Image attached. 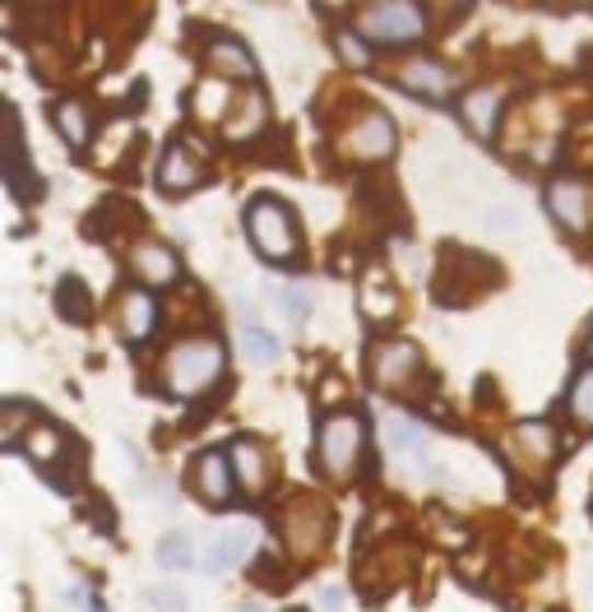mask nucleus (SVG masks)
<instances>
[{
    "label": "nucleus",
    "mask_w": 593,
    "mask_h": 612,
    "mask_svg": "<svg viewBox=\"0 0 593 612\" xmlns=\"http://www.w3.org/2000/svg\"><path fill=\"white\" fill-rule=\"evenodd\" d=\"M325 534H329V510L321 501H296L283 516V539L292 547V557H311V552H321Z\"/></svg>",
    "instance_id": "obj_8"
},
{
    "label": "nucleus",
    "mask_w": 593,
    "mask_h": 612,
    "mask_svg": "<svg viewBox=\"0 0 593 612\" xmlns=\"http://www.w3.org/2000/svg\"><path fill=\"white\" fill-rule=\"evenodd\" d=\"M427 28L422 5H404V0H389V5H367L358 14V33L371 37V43L399 47V43H418Z\"/></svg>",
    "instance_id": "obj_4"
},
{
    "label": "nucleus",
    "mask_w": 593,
    "mask_h": 612,
    "mask_svg": "<svg viewBox=\"0 0 593 612\" xmlns=\"http://www.w3.org/2000/svg\"><path fill=\"white\" fill-rule=\"evenodd\" d=\"M510 446H515V455L528 469H547L551 450H557V431H551V423H520L515 437H510Z\"/></svg>",
    "instance_id": "obj_18"
},
{
    "label": "nucleus",
    "mask_w": 593,
    "mask_h": 612,
    "mask_svg": "<svg viewBox=\"0 0 593 612\" xmlns=\"http://www.w3.org/2000/svg\"><path fill=\"white\" fill-rule=\"evenodd\" d=\"M399 84H404L408 93L441 103V97H450V89H454V74H450L441 61H408V66L399 70Z\"/></svg>",
    "instance_id": "obj_16"
},
{
    "label": "nucleus",
    "mask_w": 593,
    "mask_h": 612,
    "mask_svg": "<svg viewBox=\"0 0 593 612\" xmlns=\"http://www.w3.org/2000/svg\"><path fill=\"white\" fill-rule=\"evenodd\" d=\"M56 130H61V140H66V145L89 149V140H93L89 103H79V97H66V103H56Z\"/></svg>",
    "instance_id": "obj_23"
},
{
    "label": "nucleus",
    "mask_w": 593,
    "mask_h": 612,
    "mask_svg": "<svg viewBox=\"0 0 593 612\" xmlns=\"http://www.w3.org/2000/svg\"><path fill=\"white\" fill-rule=\"evenodd\" d=\"M246 232H251V246L260 251L269 265H288L296 255V219L283 200H274V195H260V200L246 205Z\"/></svg>",
    "instance_id": "obj_3"
},
{
    "label": "nucleus",
    "mask_w": 593,
    "mask_h": 612,
    "mask_svg": "<svg viewBox=\"0 0 593 612\" xmlns=\"http://www.w3.org/2000/svg\"><path fill=\"white\" fill-rule=\"evenodd\" d=\"M158 325V302H153V292L149 288H130L121 292V334H126V344H144L149 334Z\"/></svg>",
    "instance_id": "obj_14"
},
{
    "label": "nucleus",
    "mask_w": 593,
    "mask_h": 612,
    "mask_svg": "<svg viewBox=\"0 0 593 612\" xmlns=\"http://www.w3.org/2000/svg\"><path fill=\"white\" fill-rule=\"evenodd\" d=\"M547 213L557 219L566 232H589V213H593V195L580 176H551L547 182Z\"/></svg>",
    "instance_id": "obj_7"
},
{
    "label": "nucleus",
    "mask_w": 593,
    "mask_h": 612,
    "mask_svg": "<svg viewBox=\"0 0 593 612\" xmlns=\"http://www.w3.org/2000/svg\"><path fill=\"white\" fill-rule=\"evenodd\" d=\"M232 455L223 450H205L200 460H195V492L209 501V506H228L232 501Z\"/></svg>",
    "instance_id": "obj_12"
},
{
    "label": "nucleus",
    "mask_w": 593,
    "mask_h": 612,
    "mask_svg": "<svg viewBox=\"0 0 593 612\" xmlns=\"http://www.w3.org/2000/svg\"><path fill=\"white\" fill-rule=\"evenodd\" d=\"M385 446L394 450V455H412L422 469H431V460H427V431L412 418H404V413L385 418Z\"/></svg>",
    "instance_id": "obj_20"
},
{
    "label": "nucleus",
    "mask_w": 593,
    "mask_h": 612,
    "mask_svg": "<svg viewBox=\"0 0 593 612\" xmlns=\"http://www.w3.org/2000/svg\"><path fill=\"white\" fill-rule=\"evenodd\" d=\"M394 140H399V135H394V122L381 107H371L344 130V153L358 158V163H381V158L394 153Z\"/></svg>",
    "instance_id": "obj_5"
},
{
    "label": "nucleus",
    "mask_w": 593,
    "mask_h": 612,
    "mask_svg": "<svg viewBox=\"0 0 593 612\" xmlns=\"http://www.w3.org/2000/svg\"><path fill=\"white\" fill-rule=\"evenodd\" d=\"M367 367H371V381L381 390H408V381L422 371V353L408 339H385V344L371 348Z\"/></svg>",
    "instance_id": "obj_6"
},
{
    "label": "nucleus",
    "mask_w": 593,
    "mask_h": 612,
    "mask_svg": "<svg viewBox=\"0 0 593 612\" xmlns=\"http://www.w3.org/2000/svg\"><path fill=\"white\" fill-rule=\"evenodd\" d=\"M24 450H28V460L33 464H43V469H51L56 460H61V450H70V441H66V431H56L51 423H37L28 437H24Z\"/></svg>",
    "instance_id": "obj_24"
},
{
    "label": "nucleus",
    "mask_w": 593,
    "mask_h": 612,
    "mask_svg": "<svg viewBox=\"0 0 593 612\" xmlns=\"http://www.w3.org/2000/svg\"><path fill=\"white\" fill-rule=\"evenodd\" d=\"M460 112H464V126L473 130V135H487L497 130V112H501V93L497 89H473V93H464V103H460Z\"/></svg>",
    "instance_id": "obj_21"
},
{
    "label": "nucleus",
    "mask_w": 593,
    "mask_h": 612,
    "mask_svg": "<svg viewBox=\"0 0 593 612\" xmlns=\"http://www.w3.org/2000/svg\"><path fill=\"white\" fill-rule=\"evenodd\" d=\"M283 311H288V321H296L302 325L306 315H311V288H283Z\"/></svg>",
    "instance_id": "obj_30"
},
{
    "label": "nucleus",
    "mask_w": 593,
    "mask_h": 612,
    "mask_svg": "<svg viewBox=\"0 0 593 612\" xmlns=\"http://www.w3.org/2000/svg\"><path fill=\"white\" fill-rule=\"evenodd\" d=\"M362 450H367V423H362V413H352V408L329 413L321 431H315V460H321V473L334 483L358 478Z\"/></svg>",
    "instance_id": "obj_1"
},
{
    "label": "nucleus",
    "mask_w": 593,
    "mask_h": 612,
    "mask_svg": "<svg viewBox=\"0 0 593 612\" xmlns=\"http://www.w3.org/2000/svg\"><path fill=\"white\" fill-rule=\"evenodd\" d=\"M209 70H219L223 79H251L255 74V56L236 43V37H213L209 51H205Z\"/></svg>",
    "instance_id": "obj_19"
},
{
    "label": "nucleus",
    "mask_w": 593,
    "mask_h": 612,
    "mask_svg": "<svg viewBox=\"0 0 593 612\" xmlns=\"http://www.w3.org/2000/svg\"><path fill=\"white\" fill-rule=\"evenodd\" d=\"M158 566L167 570H190L195 566V543L186 534H163L158 539Z\"/></svg>",
    "instance_id": "obj_28"
},
{
    "label": "nucleus",
    "mask_w": 593,
    "mask_h": 612,
    "mask_svg": "<svg viewBox=\"0 0 593 612\" xmlns=\"http://www.w3.org/2000/svg\"><path fill=\"white\" fill-rule=\"evenodd\" d=\"M56 302H61V315H66V321L89 325L93 307H89V288L79 284V279H61V288H56Z\"/></svg>",
    "instance_id": "obj_26"
},
{
    "label": "nucleus",
    "mask_w": 593,
    "mask_h": 612,
    "mask_svg": "<svg viewBox=\"0 0 593 612\" xmlns=\"http://www.w3.org/2000/svg\"><path fill=\"white\" fill-rule=\"evenodd\" d=\"M339 47H344V56H348V61L352 66H367V47H362V33H339Z\"/></svg>",
    "instance_id": "obj_31"
},
{
    "label": "nucleus",
    "mask_w": 593,
    "mask_h": 612,
    "mask_svg": "<svg viewBox=\"0 0 593 612\" xmlns=\"http://www.w3.org/2000/svg\"><path fill=\"white\" fill-rule=\"evenodd\" d=\"M321 608H325V612H344V589H339V585H325V589H321Z\"/></svg>",
    "instance_id": "obj_32"
},
{
    "label": "nucleus",
    "mask_w": 593,
    "mask_h": 612,
    "mask_svg": "<svg viewBox=\"0 0 593 612\" xmlns=\"http://www.w3.org/2000/svg\"><path fill=\"white\" fill-rule=\"evenodd\" d=\"M251 547H255V529H251V524L219 529V534L209 539V547H205V570H209V576H223V570H232V566L246 562Z\"/></svg>",
    "instance_id": "obj_10"
},
{
    "label": "nucleus",
    "mask_w": 593,
    "mask_h": 612,
    "mask_svg": "<svg viewBox=\"0 0 593 612\" xmlns=\"http://www.w3.org/2000/svg\"><path fill=\"white\" fill-rule=\"evenodd\" d=\"M5 182L19 190V195H43V176H28V158H24V126H19V116L10 112L5 116Z\"/></svg>",
    "instance_id": "obj_15"
},
{
    "label": "nucleus",
    "mask_w": 593,
    "mask_h": 612,
    "mask_svg": "<svg viewBox=\"0 0 593 612\" xmlns=\"http://www.w3.org/2000/svg\"><path fill=\"white\" fill-rule=\"evenodd\" d=\"M200 182H205V163H200V153H195V145L172 140L163 149V163H158V186L176 195V190H190Z\"/></svg>",
    "instance_id": "obj_9"
},
{
    "label": "nucleus",
    "mask_w": 593,
    "mask_h": 612,
    "mask_svg": "<svg viewBox=\"0 0 593 612\" xmlns=\"http://www.w3.org/2000/svg\"><path fill=\"white\" fill-rule=\"evenodd\" d=\"M589 358H593V330H589Z\"/></svg>",
    "instance_id": "obj_33"
},
{
    "label": "nucleus",
    "mask_w": 593,
    "mask_h": 612,
    "mask_svg": "<svg viewBox=\"0 0 593 612\" xmlns=\"http://www.w3.org/2000/svg\"><path fill=\"white\" fill-rule=\"evenodd\" d=\"M394 311H399V298H394V288L385 284V274L371 269L362 279V315L371 325H385V321H394Z\"/></svg>",
    "instance_id": "obj_22"
},
{
    "label": "nucleus",
    "mask_w": 593,
    "mask_h": 612,
    "mask_svg": "<svg viewBox=\"0 0 593 612\" xmlns=\"http://www.w3.org/2000/svg\"><path fill=\"white\" fill-rule=\"evenodd\" d=\"M566 408H570V418H575L580 427H593V362L575 377V385H570Z\"/></svg>",
    "instance_id": "obj_27"
},
{
    "label": "nucleus",
    "mask_w": 593,
    "mask_h": 612,
    "mask_svg": "<svg viewBox=\"0 0 593 612\" xmlns=\"http://www.w3.org/2000/svg\"><path fill=\"white\" fill-rule=\"evenodd\" d=\"M269 126V97L260 93V89H242V97H236V107H232V116L223 122V135L232 145H246V140H255Z\"/></svg>",
    "instance_id": "obj_11"
},
{
    "label": "nucleus",
    "mask_w": 593,
    "mask_h": 612,
    "mask_svg": "<svg viewBox=\"0 0 593 612\" xmlns=\"http://www.w3.org/2000/svg\"><path fill=\"white\" fill-rule=\"evenodd\" d=\"M242 353L251 362H260V367H274L279 362V339H274V334L265 330V325H242Z\"/></svg>",
    "instance_id": "obj_25"
},
{
    "label": "nucleus",
    "mask_w": 593,
    "mask_h": 612,
    "mask_svg": "<svg viewBox=\"0 0 593 612\" xmlns=\"http://www.w3.org/2000/svg\"><path fill=\"white\" fill-rule=\"evenodd\" d=\"M130 269H135V279H140L144 288L176 284V274H182V265H176V251H172V246H163V242H144V246H135Z\"/></svg>",
    "instance_id": "obj_13"
},
{
    "label": "nucleus",
    "mask_w": 593,
    "mask_h": 612,
    "mask_svg": "<svg viewBox=\"0 0 593 612\" xmlns=\"http://www.w3.org/2000/svg\"><path fill=\"white\" fill-rule=\"evenodd\" d=\"M144 599H149L158 612H186V594H182L176 585H153Z\"/></svg>",
    "instance_id": "obj_29"
},
{
    "label": "nucleus",
    "mask_w": 593,
    "mask_h": 612,
    "mask_svg": "<svg viewBox=\"0 0 593 612\" xmlns=\"http://www.w3.org/2000/svg\"><path fill=\"white\" fill-rule=\"evenodd\" d=\"M228 367V353L219 339H182L172 353H167V390L182 394V400H195L219 385Z\"/></svg>",
    "instance_id": "obj_2"
},
{
    "label": "nucleus",
    "mask_w": 593,
    "mask_h": 612,
    "mask_svg": "<svg viewBox=\"0 0 593 612\" xmlns=\"http://www.w3.org/2000/svg\"><path fill=\"white\" fill-rule=\"evenodd\" d=\"M232 469H236V478H242V492L260 497L265 483H269V464H265L260 441H255V437H236L232 441Z\"/></svg>",
    "instance_id": "obj_17"
}]
</instances>
